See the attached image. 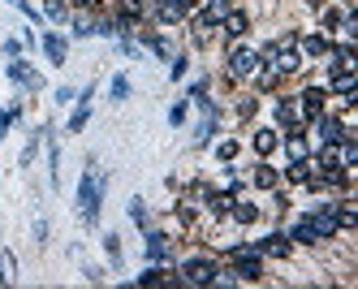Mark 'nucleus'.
<instances>
[{
    "label": "nucleus",
    "instance_id": "nucleus-1",
    "mask_svg": "<svg viewBox=\"0 0 358 289\" xmlns=\"http://www.w3.org/2000/svg\"><path fill=\"white\" fill-rule=\"evenodd\" d=\"M99 199H104V173L87 169V173H83V181H78V212H83V220H87V225H95V220H99Z\"/></svg>",
    "mask_w": 358,
    "mask_h": 289
},
{
    "label": "nucleus",
    "instance_id": "nucleus-2",
    "mask_svg": "<svg viewBox=\"0 0 358 289\" xmlns=\"http://www.w3.org/2000/svg\"><path fill=\"white\" fill-rule=\"evenodd\" d=\"M259 65H264V57L255 48H234L229 52V78H234V83H250Z\"/></svg>",
    "mask_w": 358,
    "mask_h": 289
},
{
    "label": "nucleus",
    "instance_id": "nucleus-3",
    "mask_svg": "<svg viewBox=\"0 0 358 289\" xmlns=\"http://www.w3.org/2000/svg\"><path fill=\"white\" fill-rule=\"evenodd\" d=\"M216 276H220L216 259H186L177 281H182V285H216Z\"/></svg>",
    "mask_w": 358,
    "mask_h": 289
},
{
    "label": "nucleus",
    "instance_id": "nucleus-4",
    "mask_svg": "<svg viewBox=\"0 0 358 289\" xmlns=\"http://www.w3.org/2000/svg\"><path fill=\"white\" fill-rule=\"evenodd\" d=\"M147 9L156 13L160 22L173 26V22H186V17L194 13V0H147Z\"/></svg>",
    "mask_w": 358,
    "mask_h": 289
},
{
    "label": "nucleus",
    "instance_id": "nucleus-5",
    "mask_svg": "<svg viewBox=\"0 0 358 289\" xmlns=\"http://www.w3.org/2000/svg\"><path fill=\"white\" fill-rule=\"evenodd\" d=\"M328 99H332V95H328V87H306V91L298 95V108H302V121L311 125V121H315L320 113H328Z\"/></svg>",
    "mask_w": 358,
    "mask_h": 289
},
{
    "label": "nucleus",
    "instance_id": "nucleus-6",
    "mask_svg": "<svg viewBox=\"0 0 358 289\" xmlns=\"http://www.w3.org/2000/svg\"><path fill=\"white\" fill-rule=\"evenodd\" d=\"M246 31H250V17H246L242 9H229V13L220 17V35H224L229 43H238V39H242Z\"/></svg>",
    "mask_w": 358,
    "mask_h": 289
},
{
    "label": "nucleus",
    "instance_id": "nucleus-7",
    "mask_svg": "<svg viewBox=\"0 0 358 289\" xmlns=\"http://www.w3.org/2000/svg\"><path fill=\"white\" fill-rule=\"evenodd\" d=\"M255 251H259V255H272V259H289L294 242H289V233H268V238L255 242Z\"/></svg>",
    "mask_w": 358,
    "mask_h": 289
},
{
    "label": "nucleus",
    "instance_id": "nucleus-8",
    "mask_svg": "<svg viewBox=\"0 0 358 289\" xmlns=\"http://www.w3.org/2000/svg\"><path fill=\"white\" fill-rule=\"evenodd\" d=\"M229 220H234V225H255V220H259V207H255V203H246L242 195L234 199V203H229V212H224Z\"/></svg>",
    "mask_w": 358,
    "mask_h": 289
},
{
    "label": "nucleus",
    "instance_id": "nucleus-9",
    "mask_svg": "<svg viewBox=\"0 0 358 289\" xmlns=\"http://www.w3.org/2000/svg\"><path fill=\"white\" fill-rule=\"evenodd\" d=\"M250 186H255V190H276V186H280V173H276L272 164H255Z\"/></svg>",
    "mask_w": 358,
    "mask_h": 289
},
{
    "label": "nucleus",
    "instance_id": "nucleus-10",
    "mask_svg": "<svg viewBox=\"0 0 358 289\" xmlns=\"http://www.w3.org/2000/svg\"><path fill=\"white\" fill-rule=\"evenodd\" d=\"M285 177L294 181V186H306V181L315 177V160L306 155V160H289V169H285Z\"/></svg>",
    "mask_w": 358,
    "mask_h": 289
},
{
    "label": "nucleus",
    "instance_id": "nucleus-11",
    "mask_svg": "<svg viewBox=\"0 0 358 289\" xmlns=\"http://www.w3.org/2000/svg\"><path fill=\"white\" fill-rule=\"evenodd\" d=\"M298 48L306 52V57H328V52H332V39H328V35H306V39H298Z\"/></svg>",
    "mask_w": 358,
    "mask_h": 289
},
{
    "label": "nucleus",
    "instance_id": "nucleus-12",
    "mask_svg": "<svg viewBox=\"0 0 358 289\" xmlns=\"http://www.w3.org/2000/svg\"><path fill=\"white\" fill-rule=\"evenodd\" d=\"M289 242H298V246H315V242H320V233L311 229V220L302 216V220H298V225L289 229Z\"/></svg>",
    "mask_w": 358,
    "mask_h": 289
},
{
    "label": "nucleus",
    "instance_id": "nucleus-13",
    "mask_svg": "<svg viewBox=\"0 0 358 289\" xmlns=\"http://www.w3.org/2000/svg\"><path fill=\"white\" fill-rule=\"evenodd\" d=\"M147 259H156V264L169 259V238H164V233H151L147 229Z\"/></svg>",
    "mask_w": 358,
    "mask_h": 289
},
{
    "label": "nucleus",
    "instance_id": "nucleus-14",
    "mask_svg": "<svg viewBox=\"0 0 358 289\" xmlns=\"http://www.w3.org/2000/svg\"><path fill=\"white\" fill-rule=\"evenodd\" d=\"M87 117H91V87H87V91H83V99H78V113L69 117V134H83Z\"/></svg>",
    "mask_w": 358,
    "mask_h": 289
},
{
    "label": "nucleus",
    "instance_id": "nucleus-15",
    "mask_svg": "<svg viewBox=\"0 0 358 289\" xmlns=\"http://www.w3.org/2000/svg\"><path fill=\"white\" fill-rule=\"evenodd\" d=\"M9 78H13V83H22V87H39V73H35L27 61H13V65H9Z\"/></svg>",
    "mask_w": 358,
    "mask_h": 289
},
{
    "label": "nucleus",
    "instance_id": "nucleus-16",
    "mask_svg": "<svg viewBox=\"0 0 358 289\" xmlns=\"http://www.w3.org/2000/svg\"><path fill=\"white\" fill-rule=\"evenodd\" d=\"M43 52H48V61H52V65H65V39L61 35H48L43 39Z\"/></svg>",
    "mask_w": 358,
    "mask_h": 289
},
{
    "label": "nucleus",
    "instance_id": "nucleus-17",
    "mask_svg": "<svg viewBox=\"0 0 358 289\" xmlns=\"http://www.w3.org/2000/svg\"><path fill=\"white\" fill-rule=\"evenodd\" d=\"M276 129H259V134H255V151H259V155H272L276 151Z\"/></svg>",
    "mask_w": 358,
    "mask_h": 289
},
{
    "label": "nucleus",
    "instance_id": "nucleus-18",
    "mask_svg": "<svg viewBox=\"0 0 358 289\" xmlns=\"http://www.w3.org/2000/svg\"><path fill=\"white\" fill-rule=\"evenodd\" d=\"M130 220H134L138 229H147V203H143V199H130Z\"/></svg>",
    "mask_w": 358,
    "mask_h": 289
},
{
    "label": "nucleus",
    "instance_id": "nucleus-19",
    "mask_svg": "<svg viewBox=\"0 0 358 289\" xmlns=\"http://www.w3.org/2000/svg\"><path fill=\"white\" fill-rule=\"evenodd\" d=\"M0 285H13V255H0Z\"/></svg>",
    "mask_w": 358,
    "mask_h": 289
},
{
    "label": "nucleus",
    "instance_id": "nucleus-20",
    "mask_svg": "<svg viewBox=\"0 0 358 289\" xmlns=\"http://www.w3.org/2000/svg\"><path fill=\"white\" fill-rule=\"evenodd\" d=\"M130 95V83H125V78H113V99H125Z\"/></svg>",
    "mask_w": 358,
    "mask_h": 289
},
{
    "label": "nucleus",
    "instance_id": "nucleus-21",
    "mask_svg": "<svg viewBox=\"0 0 358 289\" xmlns=\"http://www.w3.org/2000/svg\"><path fill=\"white\" fill-rule=\"evenodd\" d=\"M138 281H143V285H160V281H169V276H164V272H160V268H151V272H143V276H138Z\"/></svg>",
    "mask_w": 358,
    "mask_h": 289
},
{
    "label": "nucleus",
    "instance_id": "nucleus-22",
    "mask_svg": "<svg viewBox=\"0 0 358 289\" xmlns=\"http://www.w3.org/2000/svg\"><path fill=\"white\" fill-rule=\"evenodd\" d=\"M169 121H173V125H182V121H186V104H173V113H169Z\"/></svg>",
    "mask_w": 358,
    "mask_h": 289
},
{
    "label": "nucleus",
    "instance_id": "nucleus-23",
    "mask_svg": "<svg viewBox=\"0 0 358 289\" xmlns=\"http://www.w3.org/2000/svg\"><path fill=\"white\" fill-rule=\"evenodd\" d=\"M182 73H186V57H177V61H173V69H169V78L177 83V78H182Z\"/></svg>",
    "mask_w": 358,
    "mask_h": 289
},
{
    "label": "nucleus",
    "instance_id": "nucleus-24",
    "mask_svg": "<svg viewBox=\"0 0 358 289\" xmlns=\"http://www.w3.org/2000/svg\"><path fill=\"white\" fill-rule=\"evenodd\" d=\"M238 155V143H220V160H234Z\"/></svg>",
    "mask_w": 358,
    "mask_h": 289
},
{
    "label": "nucleus",
    "instance_id": "nucleus-25",
    "mask_svg": "<svg viewBox=\"0 0 358 289\" xmlns=\"http://www.w3.org/2000/svg\"><path fill=\"white\" fill-rule=\"evenodd\" d=\"M104 246H108V255H113V259H121V242L113 238V233H108V238H104Z\"/></svg>",
    "mask_w": 358,
    "mask_h": 289
},
{
    "label": "nucleus",
    "instance_id": "nucleus-26",
    "mask_svg": "<svg viewBox=\"0 0 358 289\" xmlns=\"http://www.w3.org/2000/svg\"><path fill=\"white\" fill-rule=\"evenodd\" d=\"M125 5H143V9H147V0H125Z\"/></svg>",
    "mask_w": 358,
    "mask_h": 289
}]
</instances>
